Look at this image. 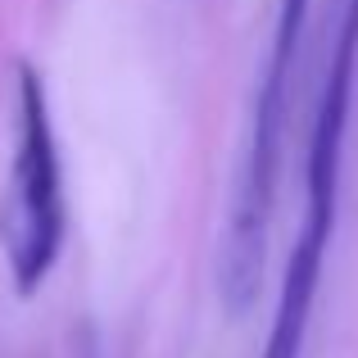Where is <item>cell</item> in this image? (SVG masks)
Listing matches in <instances>:
<instances>
[{"instance_id": "1", "label": "cell", "mask_w": 358, "mask_h": 358, "mask_svg": "<svg viewBox=\"0 0 358 358\" xmlns=\"http://www.w3.org/2000/svg\"><path fill=\"white\" fill-rule=\"evenodd\" d=\"M308 14H313V0H277V23H272L268 59H263L259 91H254L245 155L218 254V286L231 313H245L254 304L263 281L272 200H277V173H281V141H286V114H290V82H295Z\"/></svg>"}, {"instance_id": "2", "label": "cell", "mask_w": 358, "mask_h": 358, "mask_svg": "<svg viewBox=\"0 0 358 358\" xmlns=\"http://www.w3.org/2000/svg\"><path fill=\"white\" fill-rule=\"evenodd\" d=\"M69 231L59 136L50 118V91L36 64H14V159H9V200L0 209V241L18 295H36L55 272Z\"/></svg>"}, {"instance_id": "3", "label": "cell", "mask_w": 358, "mask_h": 358, "mask_svg": "<svg viewBox=\"0 0 358 358\" xmlns=\"http://www.w3.org/2000/svg\"><path fill=\"white\" fill-rule=\"evenodd\" d=\"M331 222H336V209H327V204H304V222H299V236L290 245L286 272H281V295H277V308H272L263 358H299L304 354L308 317H313L317 286H322Z\"/></svg>"}]
</instances>
